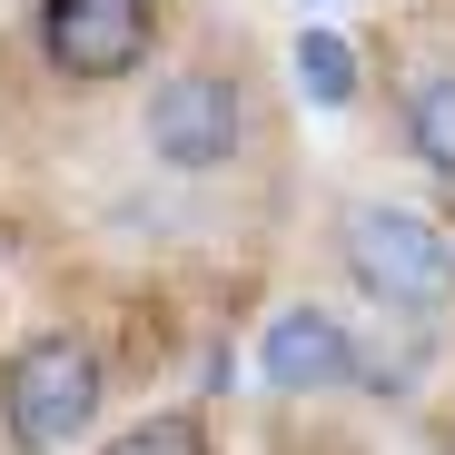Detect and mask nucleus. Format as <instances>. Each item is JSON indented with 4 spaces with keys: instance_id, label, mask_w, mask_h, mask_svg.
<instances>
[{
    "instance_id": "8",
    "label": "nucleus",
    "mask_w": 455,
    "mask_h": 455,
    "mask_svg": "<svg viewBox=\"0 0 455 455\" xmlns=\"http://www.w3.org/2000/svg\"><path fill=\"white\" fill-rule=\"evenodd\" d=\"M109 455H218V445L188 406H169V416H139L129 435H109Z\"/></svg>"
},
{
    "instance_id": "1",
    "label": "nucleus",
    "mask_w": 455,
    "mask_h": 455,
    "mask_svg": "<svg viewBox=\"0 0 455 455\" xmlns=\"http://www.w3.org/2000/svg\"><path fill=\"white\" fill-rule=\"evenodd\" d=\"M0 426H11L20 455L80 445L100 426V356H90V337L50 327V337H30L11 366H0Z\"/></svg>"
},
{
    "instance_id": "5",
    "label": "nucleus",
    "mask_w": 455,
    "mask_h": 455,
    "mask_svg": "<svg viewBox=\"0 0 455 455\" xmlns=\"http://www.w3.org/2000/svg\"><path fill=\"white\" fill-rule=\"evenodd\" d=\"M258 366H267L277 396H327V387H347V376H356V337H347L327 307H277Z\"/></svg>"
},
{
    "instance_id": "7",
    "label": "nucleus",
    "mask_w": 455,
    "mask_h": 455,
    "mask_svg": "<svg viewBox=\"0 0 455 455\" xmlns=\"http://www.w3.org/2000/svg\"><path fill=\"white\" fill-rule=\"evenodd\" d=\"M297 90H307L317 109H347L356 100V50L337 30H297Z\"/></svg>"
},
{
    "instance_id": "3",
    "label": "nucleus",
    "mask_w": 455,
    "mask_h": 455,
    "mask_svg": "<svg viewBox=\"0 0 455 455\" xmlns=\"http://www.w3.org/2000/svg\"><path fill=\"white\" fill-rule=\"evenodd\" d=\"M40 50L60 80L109 90L148 60V0H40Z\"/></svg>"
},
{
    "instance_id": "2",
    "label": "nucleus",
    "mask_w": 455,
    "mask_h": 455,
    "mask_svg": "<svg viewBox=\"0 0 455 455\" xmlns=\"http://www.w3.org/2000/svg\"><path fill=\"white\" fill-rule=\"evenodd\" d=\"M347 267L376 307H445L455 297V248L416 208H376V198L347 208Z\"/></svg>"
},
{
    "instance_id": "4",
    "label": "nucleus",
    "mask_w": 455,
    "mask_h": 455,
    "mask_svg": "<svg viewBox=\"0 0 455 455\" xmlns=\"http://www.w3.org/2000/svg\"><path fill=\"white\" fill-rule=\"evenodd\" d=\"M148 148H159L169 169H228V148H238V90L218 80V69H179V80L148 100Z\"/></svg>"
},
{
    "instance_id": "6",
    "label": "nucleus",
    "mask_w": 455,
    "mask_h": 455,
    "mask_svg": "<svg viewBox=\"0 0 455 455\" xmlns=\"http://www.w3.org/2000/svg\"><path fill=\"white\" fill-rule=\"evenodd\" d=\"M406 139H416V159L455 188V69L416 80V100H406Z\"/></svg>"
}]
</instances>
